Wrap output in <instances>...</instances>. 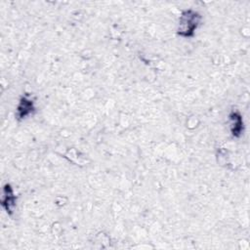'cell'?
Listing matches in <instances>:
<instances>
[{
  "instance_id": "cell-1",
  "label": "cell",
  "mask_w": 250,
  "mask_h": 250,
  "mask_svg": "<svg viewBox=\"0 0 250 250\" xmlns=\"http://www.w3.org/2000/svg\"><path fill=\"white\" fill-rule=\"evenodd\" d=\"M202 21L201 15L192 10L188 9L182 12L177 27V34L183 38L193 37L195 30L198 28Z\"/></svg>"
},
{
  "instance_id": "cell-2",
  "label": "cell",
  "mask_w": 250,
  "mask_h": 250,
  "mask_svg": "<svg viewBox=\"0 0 250 250\" xmlns=\"http://www.w3.org/2000/svg\"><path fill=\"white\" fill-rule=\"evenodd\" d=\"M34 110H35V105H34L33 99L28 94H25L20 99V102L17 105L16 117L19 120L24 119L30 114H32Z\"/></svg>"
},
{
  "instance_id": "cell-3",
  "label": "cell",
  "mask_w": 250,
  "mask_h": 250,
  "mask_svg": "<svg viewBox=\"0 0 250 250\" xmlns=\"http://www.w3.org/2000/svg\"><path fill=\"white\" fill-rule=\"evenodd\" d=\"M17 196L13 187L10 184H5L2 190L1 205L8 215H12L16 207Z\"/></svg>"
},
{
  "instance_id": "cell-4",
  "label": "cell",
  "mask_w": 250,
  "mask_h": 250,
  "mask_svg": "<svg viewBox=\"0 0 250 250\" xmlns=\"http://www.w3.org/2000/svg\"><path fill=\"white\" fill-rule=\"evenodd\" d=\"M229 130L233 138H239L244 130L243 118L238 111H231L229 115Z\"/></svg>"
}]
</instances>
